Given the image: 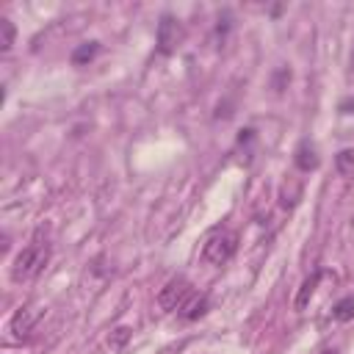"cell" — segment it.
Here are the masks:
<instances>
[{"label": "cell", "mask_w": 354, "mask_h": 354, "mask_svg": "<svg viewBox=\"0 0 354 354\" xmlns=\"http://www.w3.org/2000/svg\"><path fill=\"white\" fill-rule=\"evenodd\" d=\"M50 263V243L47 241H30L17 257H14V266H11V279L14 282H25V279H33L39 277Z\"/></svg>", "instance_id": "1"}, {"label": "cell", "mask_w": 354, "mask_h": 354, "mask_svg": "<svg viewBox=\"0 0 354 354\" xmlns=\"http://www.w3.org/2000/svg\"><path fill=\"white\" fill-rule=\"evenodd\" d=\"M238 252V235L232 230H221V232H213L205 246H202V257L210 263V266H224L227 260H232V254Z\"/></svg>", "instance_id": "2"}, {"label": "cell", "mask_w": 354, "mask_h": 354, "mask_svg": "<svg viewBox=\"0 0 354 354\" xmlns=\"http://www.w3.org/2000/svg\"><path fill=\"white\" fill-rule=\"evenodd\" d=\"M185 41V28L177 17L163 14L158 22V33H155V47L160 55H174L180 50V44Z\"/></svg>", "instance_id": "3"}, {"label": "cell", "mask_w": 354, "mask_h": 354, "mask_svg": "<svg viewBox=\"0 0 354 354\" xmlns=\"http://www.w3.org/2000/svg\"><path fill=\"white\" fill-rule=\"evenodd\" d=\"M191 296H194L191 282H188L185 277H171V279L160 288V293H158V304H160L163 310H180Z\"/></svg>", "instance_id": "4"}, {"label": "cell", "mask_w": 354, "mask_h": 354, "mask_svg": "<svg viewBox=\"0 0 354 354\" xmlns=\"http://www.w3.org/2000/svg\"><path fill=\"white\" fill-rule=\"evenodd\" d=\"M293 163L299 171H315L321 166V158H318V149L313 141H301L293 152Z\"/></svg>", "instance_id": "5"}, {"label": "cell", "mask_w": 354, "mask_h": 354, "mask_svg": "<svg viewBox=\"0 0 354 354\" xmlns=\"http://www.w3.org/2000/svg\"><path fill=\"white\" fill-rule=\"evenodd\" d=\"M207 310H210V299H207L205 293H194L177 313H180L185 321H196V318H202Z\"/></svg>", "instance_id": "6"}, {"label": "cell", "mask_w": 354, "mask_h": 354, "mask_svg": "<svg viewBox=\"0 0 354 354\" xmlns=\"http://www.w3.org/2000/svg\"><path fill=\"white\" fill-rule=\"evenodd\" d=\"M321 271H313L304 282H301V288H299V293H296V299H293V307L296 310H304L307 304H310V299H313V293H315V288H318V282H321Z\"/></svg>", "instance_id": "7"}, {"label": "cell", "mask_w": 354, "mask_h": 354, "mask_svg": "<svg viewBox=\"0 0 354 354\" xmlns=\"http://www.w3.org/2000/svg\"><path fill=\"white\" fill-rule=\"evenodd\" d=\"M36 318H39V313H33L30 307H25V310H17V313H14V318H11V332H14L17 337L28 335V332L33 329Z\"/></svg>", "instance_id": "8"}, {"label": "cell", "mask_w": 354, "mask_h": 354, "mask_svg": "<svg viewBox=\"0 0 354 354\" xmlns=\"http://www.w3.org/2000/svg\"><path fill=\"white\" fill-rule=\"evenodd\" d=\"M332 318L340 321V324L354 321V293H348V296H343L340 301L332 304Z\"/></svg>", "instance_id": "9"}, {"label": "cell", "mask_w": 354, "mask_h": 354, "mask_svg": "<svg viewBox=\"0 0 354 354\" xmlns=\"http://www.w3.org/2000/svg\"><path fill=\"white\" fill-rule=\"evenodd\" d=\"M97 53H100V41H86V44H80V47L72 50V64L83 66V64H88Z\"/></svg>", "instance_id": "10"}, {"label": "cell", "mask_w": 354, "mask_h": 354, "mask_svg": "<svg viewBox=\"0 0 354 354\" xmlns=\"http://www.w3.org/2000/svg\"><path fill=\"white\" fill-rule=\"evenodd\" d=\"M335 166H337V171H340L343 177H354V149H351V147L340 149V152L335 155Z\"/></svg>", "instance_id": "11"}, {"label": "cell", "mask_w": 354, "mask_h": 354, "mask_svg": "<svg viewBox=\"0 0 354 354\" xmlns=\"http://www.w3.org/2000/svg\"><path fill=\"white\" fill-rule=\"evenodd\" d=\"M14 36H17V28L8 17H0V50L8 53L14 47Z\"/></svg>", "instance_id": "12"}, {"label": "cell", "mask_w": 354, "mask_h": 354, "mask_svg": "<svg viewBox=\"0 0 354 354\" xmlns=\"http://www.w3.org/2000/svg\"><path fill=\"white\" fill-rule=\"evenodd\" d=\"M337 111H340V113H354V97H346V100H340Z\"/></svg>", "instance_id": "13"}, {"label": "cell", "mask_w": 354, "mask_h": 354, "mask_svg": "<svg viewBox=\"0 0 354 354\" xmlns=\"http://www.w3.org/2000/svg\"><path fill=\"white\" fill-rule=\"evenodd\" d=\"M127 335H130V329H124V326H122V329H116V337H113L111 343H113V346H122V343L127 340Z\"/></svg>", "instance_id": "14"}, {"label": "cell", "mask_w": 354, "mask_h": 354, "mask_svg": "<svg viewBox=\"0 0 354 354\" xmlns=\"http://www.w3.org/2000/svg\"><path fill=\"white\" fill-rule=\"evenodd\" d=\"M318 354H340V351H337V348H335V346H326V348H321V351H318Z\"/></svg>", "instance_id": "15"}]
</instances>
